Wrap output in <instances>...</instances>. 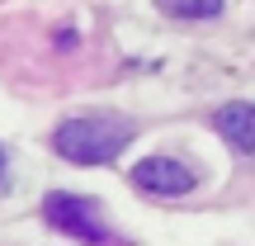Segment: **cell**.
<instances>
[{"label":"cell","mask_w":255,"mask_h":246,"mask_svg":"<svg viewBox=\"0 0 255 246\" xmlns=\"http://www.w3.org/2000/svg\"><path fill=\"white\" fill-rule=\"evenodd\" d=\"M0 185H5V147H0Z\"/></svg>","instance_id":"cell-6"},{"label":"cell","mask_w":255,"mask_h":246,"mask_svg":"<svg viewBox=\"0 0 255 246\" xmlns=\"http://www.w3.org/2000/svg\"><path fill=\"white\" fill-rule=\"evenodd\" d=\"M132 185L146 194H161V199H180V194H189L199 185V175L175 156H142L132 166Z\"/></svg>","instance_id":"cell-3"},{"label":"cell","mask_w":255,"mask_h":246,"mask_svg":"<svg viewBox=\"0 0 255 246\" xmlns=\"http://www.w3.org/2000/svg\"><path fill=\"white\" fill-rule=\"evenodd\" d=\"M43 218L52 223L57 232H66V237L85 242V246H104L109 242V228L100 223V213H95L90 199H81V194H47L43 199Z\"/></svg>","instance_id":"cell-2"},{"label":"cell","mask_w":255,"mask_h":246,"mask_svg":"<svg viewBox=\"0 0 255 246\" xmlns=\"http://www.w3.org/2000/svg\"><path fill=\"white\" fill-rule=\"evenodd\" d=\"M170 19H218L222 0H156Z\"/></svg>","instance_id":"cell-5"},{"label":"cell","mask_w":255,"mask_h":246,"mask_svg":"<svg viewBox=\"0 0 255 246\" xmlns=\"http://www.w3.org/2000/svg\"><path fill=\"white\" fill-rule=\"evenodd\" d=\"M213 123H218V133L227 137L237 152H255V104H251V100H232V104H222Z\"/></svg>","instance_id":"cell-4"},{"label":"cell","mask_w":255,"mask_h":246,"mask_svg":"<svg viewBox=\"0 0 255 246\" xmlns=\"http://www.w3.org/2000/svg\"><path fill=\"white\" fill-rule=\"evenodd\" d=\"M128 142H132V128L123 119H114V114H104V119L100 114H81V119L57 123V133H52L57 156H66V161H76V166H104V161H114Z\"/></svg>","instance_id":"cell-1"}]
</instances>
